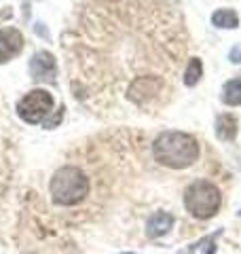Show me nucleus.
Here are the masks:
<instances>
[{
	"label": "nucleus",
	"instance_id": "f257e3e1",
	"mask_svg": "<svg viewBox=\"0 0 241 254\" xmlns=\"http://www.w3.org/2000/svg\"><path fill=\"white\" fill-rule=\"evenodd\" d=\"M63 49L72 93L87 108L155 115L176 95L188 32L172 0H89Z\"/></svg>",
	"mask_w": 241,
	"mask_h": 254
},
{
	"label": "nucleus",
	"instance_id": "f03ea898",
	"mask_svg": "<svg viewBox=\"0 0 241 254\" xmlns=\"http://www.w3.org/2000/svg\"><path fill=\"white\" fill-rule=\"evenodd\" d=\"M199 140L184 131H163L152 144L155 161L172 170H186L199 159Z\"/></svg>",
	"mask_w": 241,
	"mask_h": 254
},
{
	"label": "nucleus",
	"instance_id": "7ed1b4c3",
	"mask_svg": "<svg viewBox=\"0 0 241 254\" xmlns=\"http://www.w3.org/2000/svg\"><path fill=\"white\" fill-rule=\"evenodd\" d=\"M91 182L89 176L76 168V165H63L58 172L53 174L51 178V199L53 203L63 205V208H70V205H76L89 195Z\"/></svg>",
	"mask_w": 241,
	"mask_h": 254
},
{
	"label": "nucleus",
	"instance_id": "20e7f679",
	"mask_svg": "<svg viewBox=\"0 0 241 254\" xmlns=\"http://www.w3.org/2000/svg\"><path fill=\"white\" fill-rule=\"evenodd\" d=\"M222 203V195L218 187L210 180H195L184 190V205L199 220H207L218 214Z\"/></svg>",
	"mask_w": 241,
	"mask_h": 254
},
{
	"label": "nucleus",
	"instance_id": "39448f33",
	"mask_svg": "<svg viewBox=\"0 0 241 254\" xmlns=\"http://www.w3.org/2000/svg\"><path fill=\"white\" fill-rule=\"evenodd\" d=\"M53 108V98L49 91L45 89H34L28 95H23L17 104V115L26 123H40L51 115Z\"/></svg>",
	"mask_w": 241,
	"mask_h": 254
},
{
	"label": "nucleus",
	"instance_id": "423d86ee",
	"mask_svg": "<svg viewBox=\"0 0 241 254\" xmlns=\"http://www.w3.org/2000/svg\"><path fill=\"white\" fill-rule=\"evenodd\" d=\"M30 74L34 81L43 83H55V74H58V64H55L53 53L49 51H38L30 62Z\"/></svg>",
	"mask_w": 241,
	"mask_h": 254
},
{
	"label": "nucleus",
	"instance_id": "0eeeda50",
	"mask_svg": "<svg viewBox=\"0 0 241 254\" xmlns=\"http://www.w3.org/2000/svg\"><path fill=\"white\" fill-rule=\"evenodd\" d=\"M26 38L17 28H4L0 30V64L13 60L15 55H19L23 49Z\"/></svg>",
	"mask_w": 241,
	"mask_h": 254
},
{
	"label": "nucleus",
	"instance_id": "6e6552de",
	"mask_svg": "<svg viewBox=\"0 0 241 254\" xmlns=\"http://www.w3.org/2000/svg\"><path fill=\"white\" fill-rule=\"evenodd\" d=\"M174 227V216L167 212H155L146 222V235L148 237H161Z\"/></svg>",
	"mask_w": 241,
	"mask_h": 254
},
{
	"label": "nucleus",
	"instance_id": "1a4fd4ad",
	"mask_svg": "<svg viewBox=\"0 0 241 254\" xmlns=\"http://www.w3.org/2000/svg\"><path fill=\"white\" fill-rule=\"evenodd\" d=\"M214 129H216V136H218L220 140H224V142L235 140V136H237V117H233L229 113L220 115L218 119H216Z\"/></svg>",
	"mask_w": 241,
	"mask_h": 254
},
{
	"label": "nucleus",
	"instance_id": "9d476101",
	"mask_svg": "<svg viewBox=\"0 0 241 254\" xmlns=\"http://www.w3.org/2000/svg\"><path fill=\"white\" fill-rule=\"evenodd\" d=\"M222 102L227 106H241V78H233V81L224 83Z\"/></svg>",
	"mask_w": 241,
	"mask_h": 254
},
{
	"label": "nucleus",
	"instance_id": "9b49d317",
	"mask_svg": "<svg viewBox=\"0 0 241 254\" xmlns=\"http://www.w3.org/2000/svg\"><path fill=\"white\" fill-rule=\"evenodd\" d=\"M212 23L216 28H222V30H235L239 26V15L231 9H218L212 15Z\"/></svg>",
	"mask_w": 241,
	"mask_h": 254
},
{
	"label": "nucleus",
	"instance_id": "f8f14e48",
	"mask_svg": "<svg viewBox=\"0 0 241 254\" xmlns=\"http://www.w3.org/2000/svg\"><path fill=\"white\" fill-rule=\"evenodd\" d=\"M201 74H203V64H201L199 58H190L186 68H184V74H182V81L186 87H195L201 81Z\"/></svg>",
	"mask_w": 241,
	"mask_h": 254
},
{
	"label": "nucleus",
	"instance_id": "ddd939ff",
	"mask_svg": "<svg viewBox=\"0 0 241 254\" xmlns=\"http://www.w3.org/2000/svg\"><path fill=\"white\" fill-rule=\"evenodd\" d=\"M229 60H231L233 64H241V43H237V45L229 51Z\"/></svg>",
	"mask_w": 241,
	"mask_h": 254
},
{
	"label": "nucleus",
	"instance_id": "4468645a",
	"mask_svg": "<svg viewBox=\"0 0 241 254\" xmlns=\"http://www.w3.org/2000/svg\"><path fill=\"white\" fill-rule=\"evenodd\" d=\"M239 214H241V210H239Z\"/></svg>",
	"mask_w": 241,
	"mask_h": 254
},
{
	"label": "nucleus",
	"instance_id": "2eb2a0df",
	"mask_svg": "<svg viewBox=\"0 0 241 254\" xmlns=\"http://www.w3.org/2000/svg\"><path fill=\"white\" fill-rule=\"evenodd\" d=\"M127 254H129V252H127Z\"/></svg>",
	"mask_w": 241,
	"mask_h": 254
}]
</instances>
